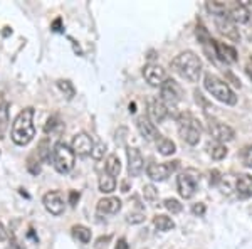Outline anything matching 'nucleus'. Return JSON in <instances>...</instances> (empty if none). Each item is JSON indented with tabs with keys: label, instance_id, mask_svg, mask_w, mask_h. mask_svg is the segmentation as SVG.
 Instances as JSON below:
<instances>
[{
	"label": "nucleus",
	"instance_id": "1",
	"mask_svg": "<svg viewBox=\"0 0 252 249\" xmlns=\"http://www.w3.org/2000/svg\"><path fill=\"white\" fill-rule=\"evenodd\" d=\"M35 137V126H34V108L22 109L17 116H15L14 123L10 128V138L15 145L26 146L29 145Z\"/></svg>",
	"mask_w": 252,
	"mask_h": 249
},
{
	"label": "nucleus",
	"instance_id": "2",
	"mask_svg": "<svg viewBox=\"0 0 252 249\" xmlns=\"http://www.w3.org/2000/svg\"><path fill=\"white\" fill-rule=\"evenodd\" d=\"M172 69L189 83H197L202 74V61L195 52L184 51L175 56V59L172 61Z\"/></svg>",
	"mask_w": 252,
	"mask_h": 249
},
{
	"label": "nucleus",
	"instance_id": "3",
	"mask_svg": "<svg viewBox=\"0 0 252 249\" xmlns=\"http://www.w3.org/2000/svg\"><path fill=\"white\" fill-rule=\"evenodd\" d=\"M204 86H205L207 91H209L215 100L220 101V103H225V105H230V106H234L235 103H237V96H235V93L230 89L229 84L223 83L222 79H219L217 76L205 74Z\"/></svg>",
	"mask_w": 252,
	"mask_h": 249
},
{
	"label": "nucleus",
	"instance_id": "4",
	"mask_svg": "<svg viewBox=\"0 0 252 249\" xmlns=\"http://www.w3.org/2000/svg\"><path fill=\"white\" fill-rule=\"evenodd\" d=\"M178 133H180L182 140L189 145H197L202 137V125L193 115L190 113H182L178 116Z\"/></svg>",
	"mask_w": 252,
	"mask_h": 249
},
{
	"label": "nucleus",
	"instance_id": "5",
	"mask_svg": "<svg viewBox=\"0 0 252 249\" xmlns=\"http://www.w3.org/2000/svg\"><path fill=\"white\" fill-rule=\"evenodd\" d=\"M52 165L59 174H69L74 169L76 155L72 152V148H69L66 143H58L52 148Z\"/></svg>",
	"mask_w": 252,
	"mask_h": 249
},
{
	"label": "nucleus",
	"instance_id": "6",
	"mask_svg": "<svg viewBox=\"0 0 252 249\" xmlns=\"http://www.w3.org/2000/svg\"><path fill=\"white\" fill-rule=\"evenodd\" d=\"M160 95H161L160 100L166 105V108H175V106L182 101L184 93H182V88L178 86L177 81H173V79H170V77H168V79L161 84Z\"/></svg>",
	"mask_w": 252,
	"mask_h": 249
},
{
	"label": "nucleus",
	"instance_id": "7",
	"mask_svg": "<svg viewBox=\"0 0 252 249\" xmlns=\"http://www.w3.org/2000/svg\"><path fill=\"white\" fill-rule=\"evenodd\" d=\"M178 167V162H166V163H150L146 167V175L153 182H163L172 175Z\"/></svg>",
	"mask_w": 252,
	"mask_h": 249
},
{
	"label": "nucleus",
	"instance_id": "8",
	"mask_svg": "<svg viewBox=\"0 0 252 249\" xmlns=\"http://www.w3.org/2000/svg\"><path fill=\"white\" fill-rule=\"evenodd\" d=\"M207 130H209L210 137H212L215 142H219V143L230 142V140H234V137H235V132L229 125L220 123V121H217V120H210L209 125H207Z\"/></svg>",
	"mask_w": 252,
	"mask_h": 249
},
{
	"label": "nucleus",
	"instance_id": "9",
	"mask_svg": "<svg viewBox=\"0 0 252 249\" xmlns=\"http://www.w3.org/2000/svg\"><path fill=\"white\" fill-rule=\"evenodd\" d=\"M143 77H145V81L150 84V86L161 88V84L168 79V74H166V71L160 66V64L150 63V64H146V66L143 68Z\"/></svg>",
	"mask_w": 252,
	"mask_h": 249
},
{
	"label": "nucleus",
	"instance_id": "10",
	"mask_svg": "<svg viewBox=\"0 0 252 249\" xmlns=\"http://www.w3.org/2000/svg\"><path fill=\"white\" fill-rule=\"evenodd\" d=\"M42 204L46 207V211L52 215H61L66 209V201H64V195L58 190L47 192L42 197Z\"/></svg>",
	"mask_w": 252,
	"mask_h": 249
},
{
	"label": "nucleus",
	"instance_id": "11",
	"mask_svg": "<svg viewBox=\"0 0 252 249\" xmlns=\"http://www.w3.org/2000/svg\"><path fill=\"white\" fill-rule=\"evenodd\" d=\"M126 157H128L129 177H138V175H141V172H143V169H145V160L140 150H138L136 146H128V148H126Z\"/></svg>",
	"mask_w": 252,
	"mask_h": 249
},
{
	"label": "nucleus",
	"instance_id": "12",
	"mask_svg": "<svg viewBox=\"0 0 252 249\" xmlns=\"http://www.w3.org/2000/svg\"><path fill=\"white\" fill-rule=\"evenodd\" d=\"M93 146H94V143H93V138L84 132L76 133L74 138H72V143H71L72 152H74V155H79V157L91 155Z\"/></svg>",
	"mask_w": 252,
	"mask_h": 249
},
{
	"label": "nucleus",
	"instance_id": "13",
	"mask_svg": "<svg viewBox=\"0 0 252 249\" xmlns=\"http://www.w3.org/2000/svg\"><path fill=\"white\" fill-rule=\"evenodd\" d=\"M166 116H168V108L160 98L148 101V118L152 123H163Z\"/></svg>",
	"mask_w": 252,
	"mask_h": 249
},
{
	"label": "nucleus",
	"instance_id": "14",
	"mask_svg": "<svg viewBox=\"0 0 252 249\" xmlns=\"http://www.w3.org/2000/svg\"><path fill=\"white\" fill-rule=\"evenodd\" d=\"M212 47H214V54L219 56V59L223 61L225 64H234L237 63V51L229 46V44H223V42H219V40H214L212 39Z\"/></svg>",
	"mask_w": 252,
	"mask_h": 249
},
{
	"label": "nucleus",
	"instance_id": "15",
	"mask_svg": "<svg viewBox=\"0 0 252 249\" xmlns=\"http://www.w3.org/2000/svg\"><path fill=\"white\" fill-rule=\"evenodd\" d=\"M177 187H178V194L184 199H192L197 192V180L189 174H180L177 178Z\"/></svg>",
	"mask_w": 252,
	"mask_h": 249
},
{
	"label": "nucleus",
	"instance_id": "16",
	"mask_svg": "<svg viewBox=\"0 0 252 249\" xmlns=\"http://www.w3.org/2000/svg\"><path fill=\"white\" fill-rule=\"evenodd\" d=\"M136 126H138V132H140L141 137H143L145 140H148V142H153V140L157 142L158 138L161 137V135L158 133L157 125L152 123L148 116H140V118H138Z\"/></svg>",
	"mask_w": 252,
	"mask_h": 249
},
{
	"label": "nucleus",
	"instance_id": "17",
	"mask_svg": "<svg viewBox=\"0 0 252 249\" xmlns=\"http://www.w3.org/2000/svg\"><path fill=\"white\" fill-rule=\"evenodd\" d=\"M215 27H217L222 36H225V37L229 40H232V42H237V40L241 39L239 31L235 29V24L229 17H215Z\"/></svg>",
	"mask_w": 252,
	"mask_h": 249
},
{
	"label": "nucleus",
	"instance_id": "18",
	"mask_svg": "<svg viewBox=\"0 0 252 249\" xmlns=\"http://www.w3.org/2000/svg\"><path fill=\"white\" fill-rule=\"evenodd\" d=\"M97 214L101 215H111L116 214V212L121 211V201L118 197H113V195H108V197H103L96 206Z\"/></svg>",
	"mask_w": 252,
	"mask_h": 249
},
{
	"label": "nucleus",
	"instance_id": "19",
	"mask_svg": "<svg viewBox=\"0 0 252 249\" xmlns=\"http://www.w3.org/2000/svg\"><path fill=\"white\" fill-rule=\"evenodd\" d=\"M227 17L232 20L234 24H246L251 17V12L244 3H229Z\"/></svg>",
	"mask_w": 252,
	"mask_h": 249
},
{
	"label": "nucleus",
	"instance_id": "20",
	"mask_svg": "<svg viewBox=\"0 0 252 249\" xmlns=\"http://www.w3.org/2000/svg\"><path fill=\"white\" fill-rule=\"evenodd\" d=\"M235 192L241 199L252 197V177L247 174H241L235 180Z\"/></svg>",
	"mask_w": 252,
	"mask_h": 249
},
{
	"label": "nucleus",
	"instance_id": "21",
	"mask_svg": "<svg viewBox=\"0 0 252 249\" xmlns=\"http://www.w3.org/2000/svg\"><path fill=\"white\" fill-rule=\"evenodd\" d=\"M205 9L210 12L215 17H227V12H229V3L220 2V0H210L205 3Z\"/></svg>",
	"mask_w": 252,
	"mask_h": 249
},
{
	"label": "nucleus",
	"instance_id": "22",
	"mask_svg": "<svg viewBox=\"0 0 252 249\" xmlns=\"http://www.w3.org/2000/svg\"><path fill=\"white\" fill-rule=\"evenodd\" d=\"M153 226H155L158 231L166 232V231H172L173 229L175 222L172 220V217H168V215L158 214V215H155V217H153Z\"/></svg>",
	"mask_w": 252,
	"mask_h": 249
},
{
	"label": "nucleus",
	"instance_id": "23",
	"mask_svg": "<svg viewBox=\"0 0 252 249\" xmlns=\"http://www.w3.org/2000/svg\"><path fill=\"white\" fill-rule=\"evenodd\" d=\"M157 148H158V152H160L161 155H165V157L173 155L175 152H177V146H175V143L166 137L158 138V140H157Z\"/></svg>",
	"mask_w": 252,
	"mask_h": 249
},
{
	"label": "nucleus",
	"instance_id": "24",
	"mask_svg": "<svg viewBox=\"0 0 252 249\" xmlns=\"http://www.w3.org/2000/svg\"><path fill=\"white\" fill-rule=\"evenodd\" d=\"M207 150H209L210 157H212L214 160H222V158L227 157V146L223 143H219V142H210V143L207 145Z\"/></svg>",
	"mask_w": 252,
	"mask_h": 249
},
{
	"label": "nucleus",
	"instance_id": "25",
	"mask_svg": "<svg viewBox=\"0 0 252 249\" xmlns=\"http://www.w3.org/2000/svg\"><path fill=\"white\" fill-rule=\"evenodd\" d=\"M9 103H3L2 106H0V140L2 138H5V133L7 130H9Z\"/></svg>",
	"mask_w": 252,
	"mask_h": 249
},
{
	"label": "nucleus",
	"instance_id": "26",
	"mask_svg": "<svg viewBox=\"0 0 252 249\" xmlns=\"http://www.w3.org/2000/svg\"><path fill=\"white\" fill-rule=\"evenodd\" d=\"M116 189V178L111 177L109 174H103L99 177V192L103 194H111Z\"/></svg>",
	"mask_w": 252,
	"mask_h": 249
},
{
	"label": "nucleus",
	"instance_id": "27",
	"mask_svg": "<svg viewBox=\"0 0 252 249\" xmlns=\"http://www.w3.org/2000/svg\"><path fill=\"white\" fill-rule=\"evenodd\" d=\"M104 169H106V174H109L111 177H118L121 172V163H120V158L116 157V155H109L106 158V165H104Z\"/></svg>",
	"mask_w": 252,
	"mask_h": 249
},
{
	"label": "nucleus",
	"instance_id": "28",
	"mask_svg": "<svg viewBox=\"0 0 252 249\" xmlns=\"http://www.w3.org/2000/svg\"><path fill=\"white\" fill-rule=\"evenodd\" d=\"M72 236H74L79 243L88 244L89 241H91V229H88L86 226H81V224H78V226L72 227Z\"/></svg>",
	"mask_w": 252,
	"mask_h": 249
},
{
	"label": "nucleus",
	"instance_id": "29",
	"mask_svg": "<svg viewBox=\"0 0 252 249\" xmlns=\"http://www.w3.org/2000/svg\"><path fill=\"white\" fill-rule=\"evenodd\" d=\"M37 157L39 160H51L52 157V150H51V142H49V138H44V140H40V143L37 146Z\"/></svg>",
	"mask_w": 252,
	"mask_h": 249
},
{
	"label": "nucleus",
	"instance_id": "30",
	"mask_svg": "<svg viewBox=\"0 0 252 249\" xmlns=\"http://www.w3.org/2000/svg\"><path fill=\"white\" fill-rule=\"evenodd\" d=\"M58 86H59L61 91L64 93V96H66L67 100H72V98H74V95H76V89H74V86H72L71 81H64V79H61V81H58Z\"/></svg>",
	"mask_w": 252,
	"mask_h": 249
},
{
	"label": "nucleus",
	"instance_id": "31",
	"mask_svg": "<svg viewBox=\"0 0 252 249\" xmlns=\"http://www.w3.org/2000/svg\"><path fill=\"white\" fill-rule=\"evenodd\" d=\"M143 197H145L146 202L153 204L158 199V190L152 185V183H148V185L143 187Z\"/></svg>",
	"mask_w": 252,
	"mask_h": 249
},
{
	"label": "nucleus",
	"instance_id": "32",
	"mask_svg": "<svg viewBox=\"0 0 252 249\" xmlns=\"http://www.w3.org/2000/svg\"><path fill=\"white\" fill-rule=\"evenodd\" d=\"M165 209L168 212H172V214H178V212H182V209H184V206L180 204V201H177V199H166V201L163 202Z\"/></svg>",
	"mask_w": 252,
	"mask_h": 249
},
{
	"label": "nucleus",
	"instance_id": "33",
	"mask_svg": "<svg viewBox=\"0 0 252 249\" xmlns=\"http://www.w3.org/2000/svg\"><path fill=\"white\" fill-rule=\"evenodd\" d=\"M104 152H106V146H104V143H96L94 146H93V152H91V157L94 158V160H101V158L104 157Z\"/></svg>",
	"mask_w": 252,
	"mask_h": 249
},
{
	"label": "nucleus",
	"instance_id": "34",
	"mask_svg": "<svg viewBox=\"0 0 252 249\" xmlns=\"http://www.w3.org/2000/svg\"><path fill=\"white\" fill-rule=\"evenodd\" d=\"M242 160H244V165L247 167V169H252V145L246 146L242 152Z\"/></svg>",
	"mask_w": 252,
	"mask_h": 249
},
{
	"label": "nucleus",
	"instance_id": "35",
	"mask_svg": "<svg viewBox=\"0 0 252 249\" xmlns=\"http://www.w3.org/2000/svg\"><path fill=\"white\" fill-rule=\"evenodd\" d=\"M145 220V214L143 212H129L128 214V222L131 224H140Z\"/></svg>",
	"mask_w": 252,
	"mask_h": 249
},
{
	"label": "nucleus",
	"instance_id": "36",
	"mask_svg": "<svg viewBox=\"0 0 252 249\" xmlns=\"http://www.w3.org/2000/svg\"><path fill=\"white\" fill-rule=\"evenodd\" d=\"M59 125H61V123H59L58 118H56V116H51V118L47 120L46 126H44V132H46V133H52V132H54L56 126H59Z\"/></svg>",
	"mask_w": 252,
	"mask_h": 249
},
{
	"label": "nucleus",
	"instance_id": "37",
	"mask_svg": "<svg viewBox=\"0 0 252 249\" xmlns=\"http://www.w3.org/2000/svg\"><path fill=\"white\" fill-rule=\"evenodd\" d=\"M192 212L195 215H204L205 214V204L198 202V204H193L192 206Z\"/></svg>",
	"mask_w": 252,
	"mask_h": 249
},
{
	"label": "nucleus",
	"instance_id": "38",
	"mask_svg": "<svg viewBox=\"0 0 252 249\" xmlns=\"http://www.w3.org/2000/svg\"><path fill=\"white\" fill-rule=\"evenodd\" d=\"M7 239H9V232H7L5 226L0 222V243H3V241H7Z\"/></svg>",
	"mask_w": 252,
	"mask_h": 249
},
{
	"label": "nucleus",
	"instance_id": "39",
	"mask_svg": "<svg viewBox=\"0 0 252 249\" xmlns=\"http://www.w3.org/2000/svg\"><path fill=\"white\" fill-rule=\"evenodd\" d=\"M115 249H129L128 248V243H126V239H120V241H118Z\"/></svg>",
	"mask_w": 252,
	"mask_h": 249
},
{
	"label": "nucleus",
	"instance_id": "40",
	"mask_svg": "<svg viewBox=\"0 0 252 249\" xmlns=\"http://www.w3.org/2000/svg\"><path fill=\"white\" fill-rule=\"evenodd\" d=\"M212 175H214V178H212V180H210L212 183H217L219 180H220V177H219V172H217V170H214Z\"/></svg>",
	"mask_w": 252,
	"mask_h": 249
},
{
	"label": "nucleus",
	"instance_id": "41",
	"mask_svg": "<svg viewBox=\"0 0 252 249\" xmlns=\"http://www.w3.org/2000/svg\"><path fill=\"white\" fill-rule=\"evenodd\" d=\"M247 74L252 79V59H249V63H247Z\"/></svg>",
	"mask_w": 252,
	"mask_h": 249
},
{
	"label": "nucleus",
	"instance_id": "42",
	"mask_svg": "<svg viewBox=\"0 0 252 249\" xmlns=\"http://www.w3.org/2000/svg\"><path fill=\"white\" fill-rule=\"evenodd\" d=\"M76 199H79V194H76V192H71V204H74Z\"/></svg>",
	"mask_w": 252,
	"mask_h": 249
},
{
	"label": "nucleus",
	"instance_id": "43",
	"mask_svg": "<svg viewBox=\"0 0 252 249\" xmlns=\"http://www.w3.org/2000/svg\"><path fill=\"white\" fill-rule=\"evenodd\" d=\"M3 103H5V98H3V93L0 91V106H2Z\"/></svg>",
	"mask_w": 252,
	"mask_h": 249
}]
</instances>
